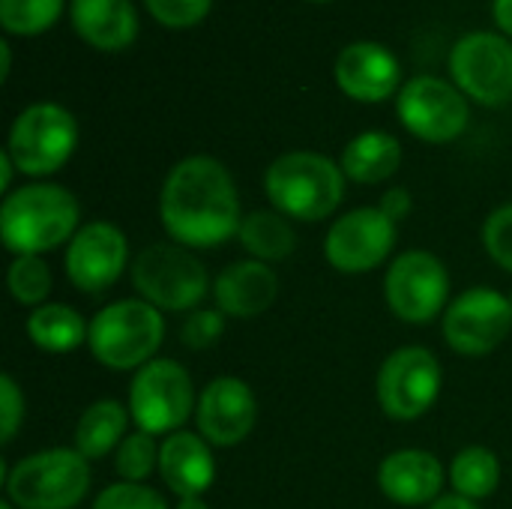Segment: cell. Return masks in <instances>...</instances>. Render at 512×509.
<instances>
[{"mask_svg":"<svg viewBox=\"0 0 512 509\" xmlns=\"http://www.w3.org/2000/svg\"><path fill=\"white\" fill-rule=\"evenodd\" d=\"M159 222L186 249H216L243 225L240 195L231 171L213 156L180 159L159 192Z\"/></svg>","mask_w":512,"mask_h":509,"instance_id":"1","label":"cell"},{"mask_svg":"<svg viewBox=\"0 0 512 509\" xmlns=\"http://www.w3.org/2000/svg\"><path fill=\"white\" fill-rule=\"evenodd\" d=\"M78 198L60 183H27L3 195L0 240L12 258L45 255L78 234Z\"/></svg>","mask_w":512,"mask_h":509,"instance_id":"2","label":"cell"},{"mask_svg":"<svg viewBox=\"0 0 512 509\" xmlns=\"http://www.w3.org/2000/svg\"><path fill=\"white\" fill-rule=\"evenodd\" d=\"M345 171L315 150H291L264 171V192L282 216L294 222H321L345 198Z\"/></svg>","mask_w":512,"mask_h":509,"instance_id":"3","label":"cell"},{"mask_svg":"<svg viewBox=\"0 0 512 509\" xmlns=\"http://www.w3.org/2000/svg\"><path fill=\"white\" fill-rule=\"evenodd\" d=\"M165 339V318L141 297L102 306L90 318L87 348L93 360L111 372H138L156 360Z\"/></svg>","mask_w":512,"mask_h":509,"instance_id":"4","label":"cell"},{"mask_svg":"<svg viewBox=\"0 0 512 509\" xmlns=\"http://www.w3.org/2000/svg\"><path fill=\"white\" fill-rule=\"evenodd\" d=\"M90 462L75 447L36 450L15 462L3 465L6 501L18 509H72L90 492Z\"/></svg>","mask_w":512,"mask_h":509,"instance_id":"5","label":"cell"},{"mask_svg":"<svg viewBox=\"0 0 512 509\" xmlns=\"http://www.w3.org/2000/svg\"><path fill=\"white\" fill-rule=\"evenodd\" d=\"M132 288L159 312H195L213 294L204 261L180 243H153L129 267Z\"/></svg>","mask_w":512,"mask_h":509,"instance_id":"6","label":"cell"},{"mask_svg":"<svg viewBox=\"0 0 512 509\" xmlns=\"http://www.w3.org/2000/svg\"><path fill=\"white\" fill-rule=\"evenodd\" d=\"M126 405L135 429L147 435H174L195 417L198 393L183 363L156 357L132 375Z\"/></svg>","mask_w":512,"mask_h":509,"instance_id":"7","label":"cell"},{"mask_svg":"<svg viewBox=\"0 0 512 509\" xmlns=\"http://www.w3.org/2000/svg\"><path fill=\"white\" fill-rule=\"evenodd\" d=\"M78 147V123L57 102L27 105L9 129L6 153L24 177H48L60 171Z\"/></svg>","mask_w":512,"mask_h":509,"instance_id":"8","label":"cell"},{"mask_svg":"<svg viewBox=\"0 0 512 509\" xmlns=\"http://www.w3.org/2000/svg\"><path fill=\"white\" fill-rule=\"evenodd\" d=\"M444 387L441 360L423 345L396 348L375 375V399L384 417L414 423L426 417Z\"/></svg>","mask_w":512,"mask_h":509,"instance_id":"9","label":"cell"},{"mask_svg":"<svg viewBox=\"0 0 512 509\" xmlns=\"http://www.w3.org/2000/svg\"><path fill=\"white\" fill-rule=\"evenodd\" d=\"M384 300L390 312L414 327L432 324L450 306V270L447 264L426 252H402L384 276Z\"/></svg>","mask_w":512,"mask_h":509,"instance_id":"10","label":"cell"},{"mask_svg":"<svg viewBox=\"0 0 512 509\" xmlns=\"http://www.w3.org/2000/svg\"><path fill=\"white\" fill-rule=\"evenodd\" d=\"M444 342L462 357H486L498 351L512 333L510 297L489 285H474L450 300L444 321Z\"/></svg>","mask_w":512,"mask_h":509,"instance_id":"11","label":"cell"},{"mask_svg":"<svg viewBox=\"0 0 512 509\" xmlns=\"http://www.w3.org/2000/svg\"><path fill=\"white\" fill-rule=\"evenodd\" d=\"M450 75L456 87L486 105L501 108L512 99V42L501 33H465L450 51Z\"/></svg>","mask_w":512,"mask_h":509,"instance_id":"12","label":"cell"},{"mask_svg":"<svg viewBox=\"0 0 512 509\" xmlns=\"http://www.w3.org/2000/svg\"><path fill=\"white\" fill-rule=\"evenodd\" d=\"M402 126L429 144H450L456 141L471 120V105L468 96L435 75H417L399 90L396 102Z\"/></svg>","mask_w":512,"mask_h":509,"instance_id":"13","label":"cell"},{"mask_svg":"<svg viewBox=\"0 0 512 509\" xmlns=\"http://www.w3.org/2000/svg\"><path fill=\"white\" fill-rule=\"evenodd\" d=\"M399 240V222L381 207H357L339 216L324 237V258L336 273L363 276L378 270Z\"/></svg>","mask_w":512,"mask_h":509,"instance_id":"14","label":"cell"},{"mask_svg":"<svg viewBox=\"0 0 512 509\" xmlns=\"http://www.w3.org/2000/svg\"><path fill=\"white\" fill-rule=\"evenodd\" d=\"M129 264V240L126 234L108 222L96 219L78 228V234L66 243L63 273L81 294H105L114 288Z\"/></svg>","mask_w":512,"mask_h":509,"instance_id":"15","label":"cell"},{"mask_svg":"<svg viewBox=\"0 0 512 509\" xmlns=\"http://www.w3.org/2000/svg\"><path fill=\"white\" fill-rule=\"evenodd\" d=\"M258 423V399L243 378L222 375L213 378L198 393L195 429L210 447H237L243 444Z\"/></svg>","mask_w":512,"mask_h":509,"instance_id":"16","label":"cell"},{"mask_svg":"<svg viewBox=\"0 0 512 509\" xmlns=\"http://www.w3.org/2000/svg\"><path fill=\"white\" fill-rule=\"evenodd\" d=\"M447 471L429 450L405 447L378 465V489L399 507H429L441 498Z\"/></svg>","mask_w":512,"mask_h":509,"instance_id":"17","label":"cell"},{"mask_svg":"<svg viewBox=\"0 0 512 509\" xmlns=\"http://www.w3.org/2000/svg\"><path fill=\"white\" fill-rule=\"evenodd\" d=\"M336 84L357 102H384L402 90V66L396 54L378 42H351L336 57Z\"/></svg>","mask_w":512,"mask_h":509,"instance_id":"18","label":"cell"},{"mask_svg":"<svg viewBox=\"0 0 512 509\" xmlns=\"http://www.w3.org/2000/svg\"><path fill=\"white\" fill-rule=\"evenodd\" d=\"M276 297H279L276 270L255 258L231 261L213 279V300L225 318H240V321L258 318L276 303Z\"/></svg>","mask_w":512,"mask_h":509,"instance_id":"19","label":"cell"},{"mask_svg":"<svg viewBox=\"0 0 512 509\" xmlns=\"http://www.w3.org/2000/svg\"><path fill=\"white\" fill-rule=\"evenodd\" d=\"M159 477L180 498H204L216 483L213 447L198 432H174L159 444Z\"/></svg>","mask_w":512,"mask_h":509,"instance_id":"20","label":"cell"},{"mask_svg":"<svg viewBox=\"0 0 512 509\" xmlns=\"http://www.w3.org/2000/svg\"><path fill=\"white\" fill-rule=\"evenodd\" d=\"M75 33L102 51H120L138 36V15L129 0H72Z\"/></svg>","mask_w":512,"mask_h":509,"instance_id":"21","label":"cell"},{"mask_svg":"<svg viewBox=\"0 0 512 509\" xmlns=\"http://www.w3.org/2000/svg\"><path fill=\"white\" fill-rule=\"evenodd\" d=\"M342 171L348 180L363 183V186H378L390 180L399 165H402V144L396 135L369 129L351 138L342 150Z\"/></svg>","mask_w":512,"mask_h":509,"instance_id":"22","label":"cell"},{"mask_svg":"<svg viewBox=\"0 0 512 509\" xmlns=\"http://www.w3.org/2000/svg\"><path fill=\"white\" fill-rule=\"evenodd\" d=\"M129 420H132L129 405H123L117 399H99V402L87 405L75 423V450L87 462H99V459L117 453V447L126 438Z\"/></svg>","mask_w":512,"mask_h":509,"instance_id":"23","label":"cell"},{"mask_svg":"<svg viewBox=\"0 0 512 509\" xmlns=\"http://www.w3.org/2000/svg\"><path fill=\"white\" fill-rule=\"evenodd\" d=\"M90 321L66 303H45L27 315V339L45 354H69L87 345Z\"/></svg>","mask_w":512,"mask_h":509,"instance_id":"24","label":"cell"},{"mask_svg":"<svg viewBox=\"0 0 512 509\" xmlns=\"http://www.w3.org/2000/svg\"><path fill=\"white\" fill-rule=\"evenodd\" d=\"M237 240L249 252V258L264 264L285 261L297 249V231L279 210H252L249 216H243Z\"/></svg>","mask_w":512,"mask_h":509,"instance_id":"25","label":"cell"},{"mask_svg":"<svg viewBox=\"0 0 512 509\" xmlns=\"http://www.w3.org/2000/svg\"><path fill=\"white\" fill-rule=\"evenodd\" d=\"M501 459L489 450V447H465L456 453V459L450 462L447 480L453 486L456 495L468 498V501H486L498 492L501 486Z\"/></svg>","mask_w":512,"mask_h":509,"instance_id":"26","label":"cell"},{"mask_svg":"<svg viewBox=\"0 0 512 509\" xmlns=\"http://www.w3.org/2000/svg\"><path fill=\"white\" fill-rule=\"evenodd\" d=\"M51 285H54V276H51V267L45 264L42 255H18V258H12V264L6 270V288H9L15 303L30 306V309L45 306L48 294H51Z\"/></svg>","mask_w":512,"mask_h":509,"instance_id":"27","label":"cell"},{"mask_svg":"<svg viewBox=\"0 0 512 509\" xmlns=\"http://www.w3.org/2000/svg\"><path fill=\"white\" fill-rule=\"evenodd\" d=\"M159 444L156 435H147L135 429L123 438V444L114 453V471L123 483H147L153 471H159Z\"/></svg>","mask_w":512,"mask_h":509,"instance_id":"28","label":"cell"},{"mask_svg":"<svg viewBox=\"0 0 512 509\" xmlns=\"http://www.w3.org/2000/svg\"><path fill=\"white\" fill-rule=\"evenodd\" d=\"M63 12V0H0V24L15 36H36L48 30Z\"/></svg>","mask_w":512,"mask_h":509,"instance_id":"29","label":"cell"},{"mask_svg":"<svg viewBox=\"0 0 512 509\" xmlns=\"http://www.w3.org/2000/svg\"><path fill=\"white\" fill-rule=\"evenodd\" d=\"M93 509H168V504L147 483H111L96 495Z\"/></svg>","mask_w":512,"mask_h":509,"instance_id":"30","label":"cell"},{"mask_svg":"<svg viewBox=\"0 0 512 509\" xmlns=\"http://www.w3.org/2000/svg\"><path fill=\"white\" fill-rule=\"evenodd\" d=\"M483 246L501 270L512 273V201L489 213L483 225Z\"/></svg>","mask_w":512,"mask_h":509,"instance_id":"31","label":"cell"},{"mask_svg":"<svg viewBox=\"0 0 512 509\" xmlns=\"http://www.w3.org/2000/svg\"><path fill=\"white\" fill-rule=\"evenodd\" d=\"M225 333V315L219 309H195L186 315L180 327V342L189 351H207L213 348Z\"/></svg>","mask_w":512,"mask_h":509,"instance_id":"32","label":"cell"},{"mask_svg":"<svg viewBox=\"0 0 512 509\" xmlns=\"http://www.w3.org/2000/svg\"><path fill=\"white\" fill-rule=\"evenodd\" d=\"M144 6L165 27H192L210 12L213 0H144Z\"/></svg>","mask_w":512,"mask_h":509,"instance_id":"33","label":"cell"},{"mask_svg":"<svg viewBox=\"0 0 512 509\" xmlns=\"http://www.w3.org/2000/svg\"><path fill=\"white\" fill-rule=\"evenodd\" d=\"M24 423V393L12 375H0V444H12Z\"/></svg>","mask_w":512,"mask_h":509,"instance_id":"34","label":"cell"},{"mask_svg":"<svg viewBox=\"0 0 512 509\" xmlns=\"http://www.w3.org/2000/svg\"><path fill=\"white\" fill-rule=\"evenodd\" d=\"M393 222H402L408 213H411V192L408 189H390V192H384V198H381V204H378Z\"/></svg>","mask_w":512,"mask_h":509,"instance_id":"35","label":"cell"},{"mask_svg":"<svg viewBox=\"0 0 512 509\" xmlns=\"http://www.w3.org/2000/svg\"><path fill=\"white\" fill-rule=\"evenodd\" d=\"M492 15H495V24L512 36V0H495L492 3Z\"/></svg>","mask_w":512,"mask_h":509,"instance_id":"36","label":"cell"},{"mask_svg":"<svg viewBox=\"0 0 512 509\" xmlns=\"http://www.w3.org/2000/svg\"><path fill=\"white\" fill-rule=\"evenodd\" d=\"M426 509H480V504L477 501H468V498H462V495H441L435 504H429Z\"/></svg>","mask_w":512,"mask_h":509,"instance_id":"37","label":"cell"},{"mask_svg":"<svg viewBox=\"0 0 512 509\" xmlns=\"http://www.w3.org/2000/svg\"><path fill=\"white\" fill-rule=\"evenodd\" d=\"M18 168H15V162H12V156L3 150L0 153V192L3 195H9L12 192V174H15Z\"/></svg>","mask_w":512,"mask_h":509,"instance_id":"38","label":"cell"},{"mask_svg":"<svg viewBox=\"0 0 512 509\" xmlns=\"http://www.w3.org/2000/svg\"><path fill=\"white\" fill-rule=\"evenodd\" d=\"M9 66H12V51H9V42L3 39L0 42V78L3 81L9 78Z\"/></svg>","mask_w":512,"mask_h":509,"instance_id":"39","label":"cell"},{"mask_svg":"<svg viewBox=\"0 0 512 509\" xmlns=\"http://www.w3.org/2000/svg\"><path fill=\"white\" fill-rule=\"evenodd\" d=\"M174 509H210V507H207V501H204V498H180Z\"/></svg>","mask_w":512,"mask_h":509,"instance_id":"40","label":"cell"},{"mask_svg":"<svg viewBox=\"0 0 512 509\" xmlns=\"http://www.w3.org/2000/svg\"><path fill=\"white\" fill-rule=\"evenodd\" d=\"M0 509H18L12 501H0Z\"/></svg>","mask_w":512,"mask_h":509,"instance_id":"41","label":"cell"},{"mask_svg":"<svg viewBox=\"0 0 512 509\" xmlns=\"http://www.w3.org/2000/svg\"><path fill=\"white\" fill-rule=\"evenodd\" d=\"M507 297H510V309H512V291H510V294H507Z\"/></svg>","mask_w":512,"mask_h":509,"instance_id":"42","label":"cell"},{"mask_svg":"<svg viewBox=\"0 0 512 509\" xmlns=\"http://www.w3.org/2000/svg\"><path fill=\"white\" fill-rule=\"evenodd\" d=\"M312 3H327V0H312Z\"/></svg>","mask_w":512,"mask_h":509,"instance_id":"43","label":"cell"}]
</instances>
